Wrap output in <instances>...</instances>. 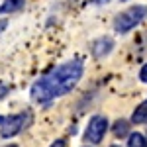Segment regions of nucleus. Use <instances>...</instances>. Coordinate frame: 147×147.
<instances>
[{
	"mask_svg": "<svg viewBox=\"0 0 147 147\" xmlns=\"http://www.w3.org/2000/svg\"><path fill=\"white\" fill-rule=\"evenodd\" d=\"M8 92H10V86H8V84H2V82H0V100H2V98H4V96H6Z\"/></svg>",
	"mask_w": 147,
	"mask_h": 147,
	"instance_id": "10",
	"label": "nucleus"
},
{
	"mask_svg": "<svg viewBox=\"0 0 147 147\" xmlns=\"http://www.w3.org/2000/svg\"><path fill=\"white\" fill-rule=\"evenodd\" d=\"M147 16V6L143 4H136V6H131V8H127L125 12L122 14H118L116 16V20H114V30L118 32V34H127L129 30H134L136 26L145 20Z\"/></svg>",
	"mask_w": 147,
	"mask_h": 147,
	"instance_id": "2",
	"label": "nucleus"
},
{
	"mask_svg": "<svg viewBox=\"0 0 147 147\" xmlns=\"http://www.w3.org/2000/svg\"><path fill=\"white\" fill-rule=\"evenodd\" d=\"M6 147H18V145H14V143H10V145H6Z\"/></svg>",
	"mask_w": 147,
	"mask_h": 147,
	"instance_id": "15",
	"label": "nucleus"
},
{
	"mask_svg": "<svg viewBox=\"0 0 147 147\" xmlns=\"http://www.w3.org/2000/svg\"><path fill=\"white\" fill-rule=\"evenodd\" d=\"M6 26H8V22H6V20H0V34L6 30Z\"/></svg>",
	"mask_w": 147,
	"mask_h": 147,
	"instance_id": "13",
	"label": "nucleus"
},
{
	"mask_svg": "<svg viewBox=\"0 0 147 147\" xmlns=\"http://www.w3.org/2000/svg\"><path fill=\"white\" fill-rule=\"evenodd\" d=\"M82 73H84L82 59H71L35 80L30 88V96L37 104H49L51 100L65 96L73 90L82 79Z\"/></svg>",
	"mask_w": 147,
	"mask_h": 147,
	"instance_id": "1",
	"label": "nucleus"
},
{
	"mask_svg": "<svg viewBox=\"0 0 147 147\" xmlns=\"http://www.w3.org/2000/svg\"><path fill=\"white\" fill-rule=\"evenodd\" d=\"M108 131V120H106V116H100V114H96V116H92L88 125H86V129H84V137L90 141V143H100L102 139H104V134Z\"/></svg>",
	"mask_w": 147,
	"mask_h": 147,
	"instance_id": "4",
	"label": "nucleus"
},
{
	"mask_svg": "<svg viewBox=\"0 0 147 147\" xmlns=\"http://www.w3.org/2000/svg\"><path fill=\"white\" fill-rule=\"evenodd\" d=\"M129 134V124L125 122V120H118L116 124H114V136L116 137H125Z\"/></svg>",
	"mask_w": 147,
	"mask_h": 147,
	"instance_id": "8",
	"label": "nucleus"
},
{
	"mask_svg": "<svg viewBox=\"0 0 147 147\" xmlns=\"http://www.w3.org/2000/svg\"><path fill=\"white\" fill-rule=\"evenodd\" d=\"M139 79H141V82H147V65L141 67V71H139Z\"/></svg>",
	"mask_w": 147,
	"mask_h": 147,
	"instance_id": "11",
	"label": "nucleus"
},
{
	"mask_svg": "<svg viewBox=\"0 0 147 147\" xmlns=\"http://www.w3.org/2000/svg\"><path fill=\"white\" fill-rule=\"evenodd\" d=\"M147 122V100H143L131 114V124H145Z\"/></svg>",
	"mask_w": 147,
	"mask_h": 147,
	"instance_id": "7",
	"label": "nucleus"
},
{
	"mask_svg": "<svg viewBox=\"0 0 147 147\" xmlns=\"http://www.w3.org/2000/svg\"><path fill=\"white\" fill-rule=\"evenodd\" d=\"M127 147H147V139H145V136H141V134H129Z\"/></svg>",
	"mask_w": 147,
	"mask_h": 147,
	"instance_id": "9",
	"label": "nucleus"
},
{
	"mask_svg": "<svg viewBox=\"0 0 147 147\" xmlns=\"http://www.w3.org/2000/svg\"><path fill=\"white\" fill-rule=\"evenodd\" d=\"M110 147H120V145H110Z\"/></svg>",
	"mask_w": 147,
	"mask_h": 147,
	"instance_id": "16",
	"label": "nucleus"
},
{
	"mask_svg": "<svg viewBox=\"0 0 147 147\" xmlns=\"http://www.w3.org/2000/svg\"><path fill=\"white\" fill-rule=\"evenodd\" d=\"M28 120H30V114H26V112H20V114H14V116L4 118V122L0 124V137L8 139V137L18 136L26 127Z\"/></svg>",
	"mask_w": 147,
	"mask_h": 147,
	"instance_id": "3",
	"label": "nucleus"
},
{
	"mask_svg": "<svg viewBox=\"0 0 147 147\" xmlns=\"http://www.w3.org/2000/svg\"><path fill=\"white\" fill-rule=\"evenodd\" d=\"M112 49H114V39L112 37H100V39H96V41L92 43V55L96 57V59H102V57L108 55Z\"/></svg>",
	"mask_w": 147,
	"mask_h": 147,
	"instance_id": "5",
	"label": "nucleus"
},
{
	"mask_svg": "<svg viewBox=\"0 0 147 147\" xmlns=\"http://www.w3.org/2000/svg\"><path fill=\"white\" fill-rule=\"evenodd\" d=\"M26 6V0H0V14H12Z\"/></svg>",
	"mask_w": 147,
	"mask_h": 147,
	"instance_id": "6",
	"label": "nucleus"
},
{
	"mask_svg": "<svg viewBox=\"0 0 147 147\" xmlns=\"http://www.w3.org/2000/svg\"><path fill=\"white\" fill-rule=\"evenodd\" d=\"M67 143H65V139H57V141H53L49 147H65Z\"/></svg>",
	"mask_w": 147,
	"mask_h": 147,
	"instance_id": "12",
	"label": "nucleus"
},
{
	"mask_svg": "<svg viewBox=\"0 0 147 147\" xmlns=\"http://www.w3.org/2000/svg\"><path fill=\"white\" fill-rule=\"evenodd\" d=\"M2 122H4V116H0V124H2Z\"/></svg>",
	"mask_w": 147,
	"mask_h": 147,
	"instance_id": "14",
	"label": "nucleus"
}]
</instances>
